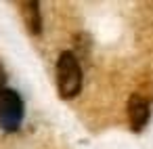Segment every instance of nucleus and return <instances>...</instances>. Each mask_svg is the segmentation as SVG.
Segmentation results:
<instances>
[{
  "label": "nucleus",
  "instance_id": "f257e3e1",
  "mask_svg": "<svg viewBox=\"0 0 153 149\" xmlns=\"http://www.w3.org/2000/svg\"><path fill=\"white\" fill-rule=\"evenodd\" d=\"M57 90L61 99H74L82 90V67L71 51H63L57 59Z\"/></svg>",
  "mask_w": 153,
  "mask_h": 149
},
{
  "label": "nucleus",
  "instance_id": "f03ea898",
  "mask_svg": "<svg viewBox=\"0 0 153 149\" xmlns=\"http://www.w3.org/2000/svg\"><path fill=\"white\" fill-rule=\"evenodd\" d=\"M25 107L17 90L4 88L0 92V130L4 132H17L23 124Z\"/></svg>",
  "mask_w": 153,
  "mask_h": 149
},
{
  "label": "nucleus",
  "instance_id": "7ed1b4c3",
  "mask_svg": "<svg viewBox=\"0 0 153 149\" xmlns=\"http://www.w3.org/2000/svg\"><path fill=\"white\" fill-rule=\"evenodd\" d=\"M126 111H128L130 128H132L134 132H140V130L147 126L149 118H151L149 103H147L140 95H132V97L128 99V107H126Z\"/></svg>",
  "mask_w": 153,
  "mask_h": 149
},
{
  "label": "nucleus",
  "instance_id": "20e7f679",
  "mask_svg": "<svg viewBox=\"0 0 153 149\" xmlns=\"http://www.w3.org/2000/svg\"><path fill=\"white\" fill-rule=\"evenodd\" d=\"M21 11V17L25 21V28L30 34L38 36L42 32V15H40V4L38 2H19L17 4Z\"/></svg>",
  "mask_w": 153,
  "mask_h": 149
},
{
  "label": "nucleus",
  "instance_id": "39448f33",
  "mask_svg": "<svg viewBox=\"0 0 153 149\" xmlns=\"http://www.w3.org/2000/svg\"><path fill=\"white\" fill-rule=\"evenodd\" d=\"M4 82H7V72H4V67L0 65V92H2L7 86H4Z\"/></svg>",
  "mask_w": 153,
  "mask_h": 149
}]
</instances>
